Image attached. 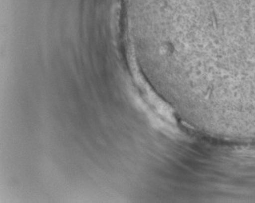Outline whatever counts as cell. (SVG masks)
Wrapping results in <instances>:
<instances>
[{
    "label": "cell",
    "instance_id": "obj_1",
    "mask_svg": "<svg viewBox=\"0 0 255 203\" xmlns=\"http://www.w3.org/2000/svg\"><path fill=\"white\" fill-rule=\"evenodd\" d=\"M174 93L198 109L255 103V0H126Z\"/></svg>",
    "mask_w": 255,
    "mask_h": 203
}]
</instances>
